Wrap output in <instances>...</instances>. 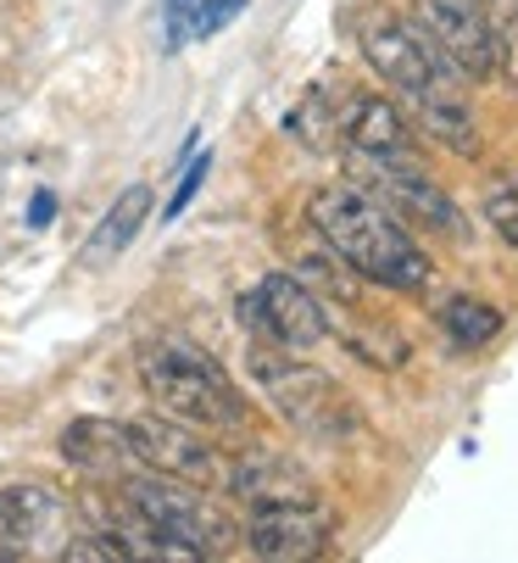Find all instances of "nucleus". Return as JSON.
I'll use <instances>...</instances> for the list:
<instances>
[{
    "mask_svg": "<svg viewBox=\"0 0 518 563\" xmlns=\"http://www.w3.org/2000/svg\"><path fill=\"white\" fill-rule=\"evenodd\" d=\"M190 7L196 0H162V45L179 51L190 40Z\"/></svg>",
    "mask_w": 518,
    "mask_h": 563,
    "instance_id": "nucleus-20",
    "label": "nucleus"
},
{
    "mask_svg": "<svg viewBox=\"0 0 518 563\" xmlns=\"http://www.w3.org/2000/svg\"><path fill=\"white\" fill-rule=\"evenodd\" d=\"M207 168H212V156H196V163H190V174L179 179V190H173V201H167V218H179V212L196 201V190L207 185Z\"/></svg>",
    "mask_w": 518,
    "mask_h": 563,
    "instance_id": "nucleus-21",
    "label": "nucleus"
},
{
    "mask_svg": "<svg viewBox=\"0 0 518 563\" xmlns=\"http://www.w3.org/2000/svg\"><path fill=\"white\" fill-rule=\"evenodd\" d=\"M129 441H134L140 468L190 479V486H212V479H223L218 452H212L190 424H179V419H134V424H129Z\"/></svg>",
    "mask_w": 518,
    "mask_h": 563,
    "instance_id": "nucleus-10",
    "label": "nucleus"
},
{
    "mask_svg": "<svg viewBox=\"0 0 518 563\" xmlns=\"http://www.w3.org/2000/svg\"><path fill=\"white\" fill-rule=\"evenodd\" d=\"M307 223L329 246L340 268L379 290H423L429 285V252L401 229V218L363 185H323L307 201Z\"/></svg>",
    "mask_w": 518,
    "mask_h": 563,
    "instance_id": "nucleus-1",
    "label": "nucleus"
},
{
    "mask_svg": "<svg viewBox=\"0 0 518 563\" xmlns=\"http://www.w3.org/2000/svg\"><path fill=\"white\" fill-rule=\"evenodd\" d=\"M485 223L518 252V174L491 179V190H485Z\"/></svg>",
    "mask_w": 518,
    "mask_h": 563,
    "instance_id": "nucleus-17",
    "label": "nucleus"
},
{
    "mask_svg": "<svg viewBox=\"0 0 518 563\" xmlns=\"http://www.w3.org/2000/svg\"><path fill=\"white\" fill-rule=\"evenodd\" d=\"M345 151L357 156L368 174H385V168H418V129L401 118L396 101L385 96H368V90H352L334 118Z\"/></svg>",
    "mask_w": 518,
    "mask_h": 563,
    "instance_id": "nucleus-7",
    "label": "nucleus"
},
{
    "mask_svg": "<svg viewBox=\"0 0 518 563\" xmlns=\"http://www.w3.org/2000/svg\"><path fill=\"white\" fill-rule=\"evenodd\" d=\"M374 190H379V201H396L407 218H418V223H429V229L463 234V212L423 179V163H418V168H385V174H374Z\"/></svg>",
    "mask_w": 518,
    "mask_h": 563,
    "instance_id": "nucleus-14",
    "label": "nucleus"
},
{
    "mask_svg": "<svg viewBox=\"0 0 518 563\" xmlns=\"http://www.w3.org/2000/svg\"><path fill=\"white\" fill-rule=\"evenodd\" d=\"M251 374L256 385L268 390V401L279 408V419L312 441H340V435H352L357 430V408H352V396H345V385L312 363H296V352L285 346H256L251 352Z\"/></svg>",
    "mask_w": 518,
    "mask_h": 563,
    "instance_id": "nucleus-4",
    "label": "nucleus"
},
{
    "mask_svg": "<svg viewBox=\"0 0 518 563\" xmlns=\"http://www.w3.org/2000/svg\"><path fill=\"white\" fill-rule=\"evenodd\" d=\"M363 56L385 73V85H396L418 107V129L429 140H441L458 156L480 151V123H474V107L463 96V73L423 40V29H407L396 18H368Z\"/></svg>",
    "mask_w": 518,
    "mask_h": 563,
    "instance_id": "nucleus-2",
    "label": "nucleus"
},
{
    "mask_svg": "<svg viewBox=\"0 0 518 563\" xmlns=\"http://www.w3.org/2000/svg\"><path fill=\"white\" fill-rule=\"evenodd\" d=\"M45 541H62V503L45 486H7L0 492V558L45 552Z\"/></svg>",
    "mask_w": 518,
    "mask_h": 563,
    "instance_id": "nucleus-12",
    "label": "nucleus"
},
{
    "mask_svg": "<svg viewBox=\"0 0 518 563\" xmlns=\"http://www.w3.org/2000/svg\"><path fill=\"white\" fill-rule=\"evenodd\" d=\"M418 29L463 78H491L502 67V45L474 0H418Z\"/></svg>",
    "mask_w": 518,
    "mask_h": 563,
    "instance_id": "nucleus-8",
    "label": "nucleus"
},
{
    "mask_svg": "<svg viewBox=\"0 0 518 563\" xmlns=\"http://www.w3.org/2000/svg\"><path fill=\"white\" fill-rule=\"evenodd\" d=\"M151 207H156L151 185H129V190L112 201V212L101 218V234H96L90 257H118V252H129V246H134V234H140L145 218H151Z\"/></svg>",
    "mask_w": 518,
    "mask_h": 563,
    "instance_id": "nucleus-15",
    "label": "nucleus"
},
{
    "mask_svg": "<svg viewBox=\"0 0 518 563\" xmlns=\"http://www.w3.org/2000/svg\"><path fill=\"white\" fill-rule=\"evenodd\" d=\"M118 486H123V503L145 525H156L173 541H185L196 558H223L240 541L229 514L201 486H190V479H173V474H156V468H134V474L118 479Z\"/></svg>",
    "mask_w": 518,
    "mask_h": 563,
    "instance_id": "nucleus-5",
    "label": "nucleus"
},
{
    "mask_svg": "<svg viewBox=\"0 0 518 563\" xmlns=\"http://www.w3.org/2000/svg\"><path fill=\"white\" fill-rule=\"evenodd\" d=\"M334 536V514L323 503H274V508H251V525L240 530V541L256 558L274 563H296V558H318Z\"/></svg>",
    "mask_w": 518,
    "mask_h": 563,
    "instance_id": "nucleus-9",
    "label": "nucleus"
},
{
    "mask_svg": "<svg viewBox=\"0 0 518 563\" xmlns=\"http://www.w3.org/2000/svg\"><path fill=\"white\" fill-rule=\"evenodd\" d=\"M441 330H447L463 352H474V346H485V341L502 335V307L474 301V296H452V301L441 307Z\"/></svg>",
    "mask_w": 518,
    "mask_h": 563,
    "instance_id": "nucleus-16",
    "label": "nucleus"
},
{
    "mask_svg": "<svg viewBox=\"0 0 518 563\" xmlns=\"http://www.w3.org/2000/svg\"><path fill=\"white\" fill-rule=\"evenodd\" d=\"M474 7L485 12V23H491L496 45L518 56V0H474Z\"/></svg>",
    "mask_w": 518,
    "mask_h": 563,
    "instance_id": "nucleus-19",
    "label": "nucleus"
},
{
    "mask_svg": "<svg viewBox=\"0 0 518 563\" xmlns=\"http://www.w3.org/2000/svg\"><path fill=\"white\" fill-rule=\"evenodd\" d=\"M223 486L245 503V508H274V503H318V479L285 457V452H240L229 468H223Z\"/></svg>",
    "mask_w": 518,
    "mask_h": 563,
    "instance_id": "nucleus-11",
    "label": "nucleus"
},
{
    "mask_svg": "<svg viewBox=\"0 0 518 563\" xmlns=\"http://www.w3.org/2000/svg\"><path fill=\"white\" fill-rule=\"evenodd\" d=\"M140 379H145L156 408L179 424H201V430H240L245 424V396L201 346H185V341L145 346Z\"/></svg>",
    "mask_w": 518,
    "mask_h": 563,
    "instance_id": "nucleus-3",
    "label": "nucleus"
},
{
    "mask_svg": "<svg viewBox=\"0 0 518 563\" xmlns=\"http://www.w3.org/2000/svg\"><path fill=\"white\" fill-rule=\"evenodd\" d=\"M240 324L256 341H268V346L307 352V346H318L329 335V312L296 274H268V279H256L240 296Z\"/></svg>",
    "mask_w": 518,
    "mask_h": 563,
    "instance_id": "nucleus-6",
    "label": "nucleus"
},
{
    "mask_svg": "<svg viewBox=\"0 0 518 563\" xmlns=\"http://www.w3.org/2000/svg\"><path fill=\"white\" fill-rule=\"evenodd\" d=\"M62 457L78 474H96V479H123L140 468L129 424H118V419H73L62 430Z\"/></svg>",
    "mask_w": 518,
    "mask_h": 563,
    "instance_id": "nucleus-13",
    "label": "nucleus"
},
{
    "mask_svg": "<svg viewBox=\"0 0 518 563\" xmlns=\"http://www.w3.org/2000/svg\"><path fill=\"white\" fill-rule=\"evenodd\" d=\"M245 7H251V0H196V7H190V40H212V34H223Z\"/></svg>",
    "mask_w": 518,
    "mask_h": 563,
    "instance_id": "nucleus-18",
    "label": "nucleus"
},
{
    "mask_svg": "<svg viewBox=\"0 0 518 563\" xmlns=\"http://www.w3.org/2000/svg\"><path fill=\"white\" fill-rule=\"evenodd\" d=\"M51 218H56V196H51V190H40V196L29 201V229H45Z\"/></svg>",
    "mask_w": 518,
    "mask_h": 563,
    "instance_id": "nucleus-22",
    "label": "nucleus"
}]
</instances>
